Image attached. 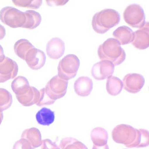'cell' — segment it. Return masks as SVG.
I'll return each mask as SVG.
<instances>
[{
	"mask_svg": "<svg viewBox=\"0 0 149 149\" xmlns=\"http://www.w3.org/2000/svg\"><path fill=\"white\" fill-rule=\"evenodd\" d=\"M6 35V31L5 27L0 24V40L4 38Z\"/></svg>",
	"mask_w": 149,
	"mask_h": 149,
	"instance_id": "31",
	"label": "cell"
},
{
	"mask_svg": "<svg viewBox=\"0 0 149 149\" xmlns=\"http://www.w3.org/2000/svg\"><path fill=\"white\" fill-rule=\"evenodd\" d=\"M13 103L12 94L10 92L3 88H0V112L8 109Z\"/></svg>",
	"mask_w": 149,
	"mask_h": 149,
	"instance_id": "26",
	"label": "cell"
},
{
	"mask_svg": "<svg viewBox=\"0 0 149 149\" xmlns=\"http://www.w3.org/2000/svg\"><path fill=\"white\" fill-rule=\"evenodd\" d=\"M149 22H145L144 26L134 32V38L132 45L137 49L144 50L149 46Z\"/></svg>",
	"mask_w": 149,
	"mask_h": 149,
	"instance_id": "12",
	"label": "cell"
},
{
	"mask_svg": "<svg viewBox=\"0 0 149 149\" xmlns=\"http://www.w3.org/2000/svg\"><path fill=\"white\" fill-rule=\"evenodd\" d=\"M115 66L108 60H101L94 64L91 69L92 76L95 79L103 80L112 76Z\"/></svg>",
	"mask_w": 149,
	"mask_h": 149,
	"instance_id": "8",
	"label": "cell"
},
{
	"mask_svg": "<svg viewBox=\"0 0 149 149\" xmlns=\"http://www.w3.org/2000/svg\"><path fill=\"white\" fill-rule=\"evenodd\" d=\"M125 22L134 28H142L145 23V17L142 7L138 4L128 6L123 13Z\"/></svg>",
	"mask_w": 149,
	"mask_h": 149,
	"instance_id": "6",
	"label": "cell"
},
{
	"mask_svg": "<svg viewBox=\"0 0 149 149\" xmlns=\"http://www.w3.org/2000/svg\"><path fill=\"white\" fill-rule=\"evenodd\" d=\"M40 96L38 102L36 104L37 106L39 107L46 106V105H51L53 104L56 101L51 99L48 96L45 91V88H43L39 90Z\"/></svg>",
	"mask_w": 149,
	"mask_h": 149,
	"instance_id": "28",
	"label": "cell"
},
{
	"mask_svg": "<svg viewBox=\"0 0 149 149\" xmlns=\"http://www.w3.org/2000/svg\"><path fill=\"white\" fill-rule=\"evenodd\" d=\"M124 89L129 93H137L141 90L145 84V78L140 74H126L123 80Z\"/></svg>",
	"mask_w": 149,
	"mask_h": 149,
	"instance_id": "9",
	"label": "cell"
},
{
	"mask_svg": "<svg viewBox=\"0 0 149 149\" xmlns=\"http://www.w3.org/2000/svg\"><path fill=\"white\" fill-rule=\"evenodd\" d=\"M3 119V114L2 112H0V125L2 123Z\"/></svg>",
	"mask_w": 149,
	"mask_h": 149,
	"instance_id": "34",
	"label": "cell"
},
{
	"mask_svg": "<svg viewBox=\"0 0 149 149\" xmlns=\"http://www.w3.org/2000/svg\"><path fill=\"white\" fill-rule=\"evenodd\" d=\"M46 58V55L43 51L34 47L27 53L25 60L31 69L37 70L44 66Z\"/></svg>",
	"mask_w": 149,
	"mask_h": 149,
	"instance_id": "11",
	"label": "cell"
},
{
	"mask_svg": "<svg viewBox=\"0 0 149 149\" xmlns=\"http://www.w3.org/2000/svg\"><path fill=\"white\" fill-rule=\"evenodd\" d=\"M123 88V83L121 79L112 76L108 78L106 89L109 94L112 96H117L121 93Z\"/></svg>",
	"mask_w": 149,
	"mask_h": 149,
	"instance_id": "21",
	"label": "cell"
},
{
	"mask_svg": "<svg viewBox=\"0 0 149 149\" xmlns=\"http://www.w3.org/2000/svg\"><path fill=\"white\" fill-rule=\"evenodd\" d=\"M41 149H60L55 142L49 139L42 140Z\"/></svg>",
	"mask_w": 149,
	"mask_h": 149,
	"instance_id": "30",
	"label": "cell"
},
{
	"mask_svg": "<svg viewBox=\"0 0 149 149\" xmlns=\"http://www.w3.org/2000/svg\"><path fill=\"white\" fill-rule=\"evenodd\" d=\"M93 81L87 77H81L77 79L74 84V89L76 93L85 97L89 96L93 89Z\"/></svg>",
	"mask_w": 149,
	"mask_h": 149,
	"instance_id": "14",
	"label": "cell"
},
{
	"mask_svg": "<svg viewBox=\"0 0 149 149\" xmlns=\"http://www.w3.org/2000/svg\"><path fill=\"white\" fill-rule=\"evenodd\" d=\"M149 131L144 129H137V136L134 142L129 148H141L149 146Z\"/></svg>",
	"mask_w": 149,
	"mask_h": 149,
	"instance_id": "24",
	"label": "cell"
},
{
	"mask_svg": "<svg viewBox=\"0 0 149 149\" xmlns=\"http://www.w3.org/2000/svg\"><path fill=\"white\" fill-rule=\"evenodd\" d=\"M79 66V59L76 55H67L59 62L58 76L60 78L67 81L74 78L76 76Z\"/></svg>",
	"mask_w": 149,
	"mask_h": 149,
	"instance_id": "3",
	"label": "cell"
},
{
	"mask_svg": "<svg viewBox=\"0 0 149 149\" xmlns=\"http://www.w3.org/2000/svg\"><path fill=\"white\" fill-rule=\"evenodd\" d=\"M13 2L16 6L22 7L31 8L32 9H37L40 7L42 4V1H13Z\"/></svg>",
	"mask_w": 149,
	"mask_h": 149,
	"instance_id": "27",
	"label": "cell"
},
{
	"mask_svg": "<svg viewBox=\"0 0 149 149\" xmlns=\"http://www.w3.org/2000/svg\"><path fill=\"white\" fill-rule=\"evenodd\" d=\"M0 20L11 28L22 27L26 22L24 12L13 7L7 6L0 11Z\"/></svg>",
	"mask_w": 149,
	"mask_h": 149,
	"instance_id": "4",
	"label": "cell"
},
{
	"mask_svg": "<svg viewBox=\"0 0 149 149\" xmlns=\"http://www.w3.org/2000/svg\"><path fill=\"white\" fill-rule=\"evenodd\" d=\"M13 149H32L31 144L25 139H21L14 144Z\"/></svg>",
	"mask_w": 149,
	"mask_h": 149,
	"instance_id": "29",
	"label": "cell"
},
{
	"mask_svg": "<svg viewBox=\"0 0 149 149\" xmlns=\"http://www.w3.org/2000/svg\"><path fill=\"white\" fill-rule=\"evenodd\" d=\"M68 85V81L60 78L58 74L48 82L45 88V91L51 99L56 101L64 97Z\"/></svg>",
	"mask_w": 149,
	"mask_h": 149,
	"instance_id": "7",
	"label": "cell"
},
{
	"mask_svg": "<svg viewBox=\"0 0 149 149\" xmlns=\"http://www.w3.org/2000/svg\"><path fill=\"white\" fill-rule=\"evenodd\" d=\"M91 138L94 145L103 146L107 144L108 135L107 131L102 127H96L92 130Z\"/></svg>",
	"mask_w": 149,
	"mask_h": 149,
	"instance_id": "18",
	"label": "cell"
},
{
	"mask_svg": "<svg viewBox=\"0 0 149 149\" xmlns=\"http://www.w3.org/2000/svg\"><path fill=\"white\" fill-rule=\"evenodd\" d=\"M18 67L15 61L6 57L0 63V83L15 78L17 75Z\"/></svg>",
	"mask_w": 149,
	"mask_h": 149,
	"instance_id": "10",
	"label": "cell"
},
{
	"mask_svg": "<svg viewBox=\"0 0 149 149\" xmlns=\"http://www.w3.org/2000/svg\"><path fill=\"white\" fill-rule=\"evenodd\" d=\"M98 54L102 60H108L114 66L122 64L126 58V54L117 39L109 38L101 44L98 49Z\"/></svg>",
	"mask_w": 149,
	"mask_h": 149,
	"instance_id": "1",
	"label": "cell"
},
{
	"mask_svg": "<svg viewBox=\"0 0 149 149\" xmlns=\"http://www.w3.org/2000/svg\"><path fill=\"white\" fill-rule=\"evenodd\" d=\"M21 139H25L31 144L32 149L41 146L42 140L41 133L36 128H31L26 129L21 135Z\"/></svg>",
	"mask_w": 149,
	"mask_h": 149,
	"instance_id": "16",
	"label": "cell"
},
{
	"mask_svg": "<svg viewBox=\"0 0 149 149\" xmlns=\"http://www.w3.org/2000/svg\"><path fill=\"white\" fill-rule=\"evenodd\" d=\"M120 20L118 12L113 9H104L94 15L92 26L96 32L103 34L117 25Z\"/></svg>",
	"mask_w": 149,
	"mask_h": 149,
	"instance_id": "2",
	"label": "cell"
},
{
	"mask_svg": "<svg viewBox=\"0 0 149 149\" xmlns=\"http://www.w3.org/2000/svg\"><path fill=\"white\" fill-rule=\"evenodd\" d=\"M113 36L121 45H126L131 43L133 41L134 38V32L128 26H122L117 28L113 32Z\"/></svg>",
	"mask_w": 149,
	"mask_h": 149,
	"instance_id": "15",
	"label": "cell"
},
{
	"mask_svg": "<svg viewBox=\"0 0 149 149\" xmlns=\"http://www.w3.org/2000/svg\"><path fill=\"white\" fill-rule=\"evenodd\" d=\"M137 134V129L131 125L120 124L113 130L112 138L115 143L122 144L129 148L136 139Z\"/></svg>",
	"mask_w": 149,
	"mask_h": 149,
	"instance_id": "5",
	"label": "cell"
},
{
	"mask_svg": "<svg viewBox=\"0 0 149 149\" xmlns=\"http://www.w3.org/2000/svg\"><path fill=\"white\" fill-rule=\"evenodd\" d=\"M5 56L4 55V50L2 46L0 45V63L2 62L5 58Z\"/></svg>",
	"mask_w": 149,
	"mask_h": 149,
	"instance_id": "32",
	"label": "cell"
},
{
	"mask_svg": "<svg viewBox=\"0 0 149 149\" xmlns=\"http://www.w3.org/2000/svg\"><path fill=\"white\" fill-rule=\"evenodd\" d=\"M18 100L23 106L28 107L36 104L39 100V91L34 87L31 86L29 91L21 96L16 95Z\"/></svg>",
	"mask_w": 149,
	"mask_h": 149,
	"instance_id": "17",
	"label": "cell"
},
{
	"mask_svg": "<svg viewBox=\"0 0 149 149\" xmlns=\"http://www.w3.org/2000/svg\"><path fill=\"white\" fill-rule=\"evenodd\" d=\"M92 149H109V148L108 144L103 146H97L94 145Z\"/></svg>",
	"mask_w": 149,
	"mask_h": 149,
	"instance_id": "33",
	"label": "cell"
},
{
	"mask_svg": "<svg viewBox=\"0 0 149 149\" xmlns=\"http://www.w3.org/2000/svg\"><path fill=\"white\" fill-rule=\"evenodd\" d=\"M34 47L28 40L26 39H21L18 40L15 43L14 50L16 54L19 57L25 60L27 53L29 50Z\"/></svg>",
	"mask_w": 149,
	"mask_h": 149,
	"instance_id": "23",
	"label": "cell"
},
{
	"mask_svg": "<svg viewBox=\"0 0 149 149\" xmlns=\"http://www.w3.org/2000/svg\"><path fill=\"white\" fill-rule=\"evenodd\" d=\"M36 119L39 125L49 126L54 121V112L49 109L43 108L36 114Z\"/></svg>",
	"mask_w": 149,
	"mask_h": 149,
	"instance_id": "22",
	"label": "cell"
},
{
	"mask_svg": "<svg viewBox=\"0 0 149 149\" xmlns=\"http://www.w3.org/2000/svg\"><path fill=\"white\" fill-rule=\"evenodd\" d=\"M31 86L27 79L22 76L15 78L11 84V88L13 93L18 96H21L29 91Z\"/></svg>",
	"mask_w": 149,
	"mask_h": 149,
	"instance_id": "19",
	"label": "cell"
},
{
	"mask_svg": "<svg viewBox=\"0 0 149 149\" xmlns=\"http://www.w3.org/2000/svg\"><path fill=\"white\" fill-rule=\"evenodd\" d=\"M65 44L59 38H54L50 40L46 47L47 55L50 58L58 59L64 54Z\"/></svg>",
	"mask_w": 149,
	"mask_h": 149,
	"instance_id": "13",
	"label": "cell"
},
{
	"mask_svg": "<svg viewBox=\"0 0 149 149\" xmlns=\"http://www.w3.org/2000/svg\"><path fill=\"white\" fill-rule=\"evenodd\" d=\"M26 16V22L22 28L32 30L40 25L42 20L41 15L37 12L29 10L24 12Z\"/></svg>",
	"mask_w": 149,
	"mask_h": 149,
	"instance_id": "20",
	"label": "cell"
},
{
	"mask_svg": "<svg viewBox=\"0 0 149 149\" xmlns=\"http://www.w3.org/2000/svg\"><path fill=\"white\" fill-rule=\"evenodd\" d=\"M60 148V149H88L81 141L73 138H65L61 140Z\"/></svg>",
	"mask_w": 149,
	"mask_h": 149,
	"instance_id": "25",
	"label": "cell"
}]
</instances>
